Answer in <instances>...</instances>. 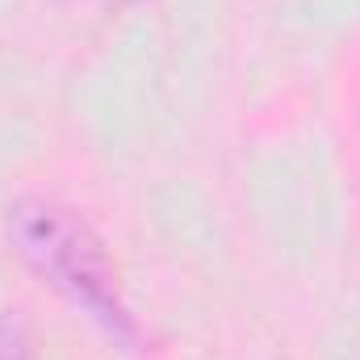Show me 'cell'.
<instances>
[{
  "mask_svg": "<svg viewBox=\"0 0 360 360\" xmlns=\"http://www.w3.org/2000/svg\"><path fill=\"white\" fill-rule=\"evenodd\" d=\"M8 239L13 252L55 293H63L92 323H101L113 340H139V323L126 306L117 264L76 210L46 197H21L8 205Z\"/></svg>",
  "mask_w": 360,
  "mask_h": 360,
  "instance_id": "6da1fadb",
  "label": "cell"
},
{
  "mask_svg": "<svg viewBox=\"0 0 360 360\" xmlns=\"http://www.w3.org/2000/svg\"><path fill=\"white\" fill-rule=\"evenodd\" d=\"M0 360H34V340L30 327L17 310L0 314Z\"/></svg>",
  "mask_w": 360,
  "mask_h": 360,
  "instance_id": "7a4b0ae2",
  "label": "cell"
}]
</instances>
